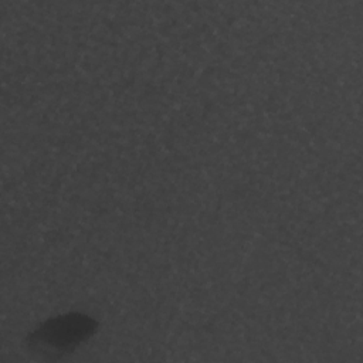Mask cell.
<instances>
[{
	"label": "cell",
	"mask_w": 363,
	"mask_h": 363,
	"mask_svg": "<svg viewBox=\"0 0 363 363\" xmlns=\"http://www.w3.org/2000/svg\"><path fill=\"white\" fill-rule=\"evenodd\" d=\"M95 330V322L84 315H65L50 319L40 326L28 339L34 347H47L52 353H61L74 349L88 339Z\"/></svg>",
	"instance_id": "6da1fadb"
}]
</instances>
